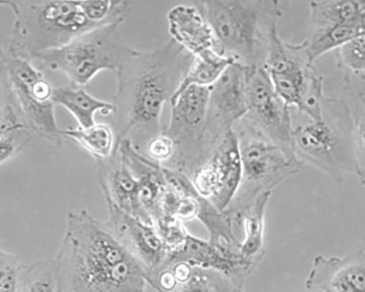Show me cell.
<instances>
[{"label":"cell","mask_w":365,"mask_h":292,"mask_svg":"<svg viewBox=\"0 0 365 292\" xmlns=\"http://www.w3.org/2000/svg\"><path fill=\"white\" fill-rule=\"evenodd\" d=\"M195 57L170 39L159 48L138 51L115 73L112 98L113 125L117 146L129 140L140 153L160 134L162 114Z\"/></svg>","instance_id":"cell-1"},{"label":"cell","mask_w":365,"mask_h":292,"mask_svg":"<svg viewBox=\"0 0 365 292\" xmlns=\"http://www.w3.org/2000/svg\"><path fill=\"white\" fill-rule=\"evenodd\" d=\"M53 259L61 292H145L146 270L86 209L68 214Z\"/></svg>","instance_id":"cell-2"},{"label":"cell","mask_w":365,"mask_h":292,"mask_svg":"<svg viewBox=\"0 0 365 292\" xmlns=\"http://www.w3.org/2000/svg\"><path fill=\"white\" fill-rule=\"evenodd\" d=\"M292 150L339 185L350 174L364 183V121L354 120L346 99L325 96L322 118L294 127Z\"/></svg>","instance_id":"cell-3"},{"label":"cell","mask_w":365,"mask_h":292,"mask_svg":"<svg viewBox=\"0 0 365 292\" xmlns=\"http://www.w3.org/2000/svg\"><path fill=\"white\" fill-rule=\"evenodd\" d=\"M215 38V51L250 68L264 64L269 35L282 17L271 0H210L195 3Z\"/></svg>","instance_id":"cell-4"},{"label":"cell","mask_w":365,"mask_h":292,"mask_svg":"<svg viewBox=\"0 0 365 292\" xmlns=\"http://www.w3.org/2000/svg\"><path fill=\"white\" fill-rule=\"evenodd\" d=\"M6 6L14 16L8 50L30 62L38 54L63 47L102 26L88 19L81 1L7 0Z\"/></svg>","instance_id":"cell-5"},{"label":"cell","mask_w":365,"mask_h":292,"mask_svg":"<svg viewBox=\"0 0 365 292\" xmlns=\"http://www.w3.org/2000/svg\"><path fill=\"white\" fill-rule=\"evenodd\" d=\"M125 19L93 29L67 45L36 55L31 62L41 71L65 75L71 85L83 87L102 71L114 73L138 50L129 46L120 34Z\"/></svg>","instance_id":"cell-6"},{"label":"cell","mask_w":365,"mask_h":292,"mask_svg":"<svg viewBox=\"0 0 365 292\" xmlns=\"http://www.w3.org/2000/svg\"><path fill=\"white\" fill-rule=\"evenodd\" d=\"M241 160V180L225 210L232 219L259 194L297 174L304 165L291 151L274 142L242 120L233 128Z\"/></svg>","instance_id":"cell-7"},{"label":"cell","mask_w":365,"mask_h":292,"mask_svg":"<svg viewBox=\"0 0 365 292\" xmlns=\"http://www.w3.org/2000/svg\"><path fill=\"white\" fill-rule=\"evenodd\" d=\"M0 61L21 124L53 143L62 144L65 138L56 119L53 88L42 71L1 48Z\"/></svg>","instance_id":"cell-8"},{"label":"cell","mask_w":365,"mask_h":292,"mask_svg":"<svg viewBox=\"0 0 365 292\" xmlns=\"http://www.w3.org/2000/svg\"><path fill=\"white\" fill-rule=\"evenodd\" d=\"M210 87L192 85L173 102L168 125L163 132L173 142L175 155L168 169L190 178L208 156L205 130Z\"/></svg>","instance_id":"cell-9"},{"label":"cell","mask_w":365,"mask_h":292,"mask_svg":"<svg viewBox=\"0 0 365 292\" xmlns=\"http://www.w3.org/2000/svg\"><path fill=\"white\" fill-rule=\"evenodd\" d=\"M278 29V24L272 28L262 67L279 96L290 108L298 109L324 83V75L309 61L301 43L284 41Z\"/></svg>","instance_id":"cell-10"},{"label":"cell","mask_w":365,"mask_h":292,"mask_svg":"<svg viewBox=\"0 0 365 292\" xmlns=\"http://www.w3.org/2000/svg\"><path fill=\"white\" fill-rule=\"evenodd\" d=\"M246 98L247 113L243 120L270 140L293 152L294 127L290 107L274 90L262 66L252 68Z\"/></svg>","instance_id":"cell-11"},{"label":"cell","mask_w":365,"mask_h":292,"mask_svg":"<svg viewBox=\"0 0 365 292\" xmlns=\"http://www.w3.org/2000/svg\"><path fill=\"white\" fill-rule=\"evenodd\" d=\"M252 68L234 63L210 86L205 139L208 155L247 113L246 90Z\"/></svg>","instance_id":"cell-12"},{"label":"cell","mask_w":365,"mask_h":292,"mask_svg":"<svg viewBox=\"0 0 365 292\" xmlns=\"http://www.w3.org/2000/svg\"><path fill=\"white\" fill-rule=\"evenodd\" d=\"M241 173L239 141L233 129L217 143L190 179L202 197L224 212L237 191Z\"/></svg>","instance_id":"cell-13"},{"label":"cell","mask_w":365,"mask_h":292,"mask_svg":"<svg viewBox=\"0 0 365 292\" xmlns=\"http://www.w3.org/2000/svg\"><path fill=\"white\" fill-rule=\"evenodd\" d=\"M178 262L215 271L242 287L257 265L243 256L239 251V246L212 243L190 233L181 248L166 255L160 268Z\"/></svg>","instance_id":"cell-14"},{"label":"cell","mask_w":365,"mask_h":292,"mask_svg":"<svg viewBox=\"0 0 365 292\" xmlns=\"http://www.w3.org/2000/svg\"><path fill=\"white\" fill-rule=\"evenodd\" d=\"M108 218L106 225L146 270L147 274L161 267L167 252L152 224L125 213L107 204Z\"/></svg>","instance_id":"cell-15"},{"label":"cell","mask_w":365,"mask_h":292,"mask_svg":"<svg viewBox=\"0 0 365 292\" xmlns=\"http://www.w3.org/2000/svg\"><path fill=\"white\" fill-rule=\"evenodd\" d=\"M364 251L344 256H316L306 279L312 292H365Z\"/></svg>","instance_id":"cell-16"},{"label":"cell","mask_w":365,"mask_h":292,"mask_svg":"<svg viewBox=\"0 0 365 292\" xmlns=\"http://www.w3.org/2000/svg\"><path fill=\"white\" fill-rule=\"evenodd\" d=\"M96 162L106 204L152 224L141 204V181L121 161L118 153L108 160Z\"/></svg>","instance_id":"cell-17"},{"label":"cell","mask_w":365,"mask_h":292,"mask_svg":"<svg viewBox=\"0 0 365 292\" xmlns=\"http://www.w3.org/2000/svg\"><path fill=\"white\" fill-rule=\"evenodd\" d=\"M167 21L170 39L194 57L215 50L214 35L195 4L173 6L168 12Z\"/></svg>","instance_id":"cell-18"},{"label":"cell","mask_w":365,"mask_h":292,"mask_svg":"<svg viewBox=\"0 0 365 292\" xmlns=\"http://www.w3.org/2000/svg\"><path fill=\"white\" fill-rule=\"evenodd\" d=\"M361 36H364V24L309 19L307 38L300 43L314 64L325 53Z\"/></svg>","instance_id":"cell-19"},{"label":"cell","mask_w":365,"mask_h":292,"mask_svg":"<svg viewBox=\"0 0 365 292\" xmlns=\"http://www.w3.org/2000/svg\"><path fill=\"white\" fill-rule=\"evenodd\" d=\"M271 194L269 192L259 194L233 219L235 226L240 225L242 230L240 253L257 264L264 254L265 215Z\"/></svg>","instance_id":"cell-20"},{"label":"cell","mask_w":365,"mask_h":292,"mask_svg":"<svg viewBox=\"0 0 365 292\" xmlns=\"http://www.w3.org/2000/svg\"><path fill=\"white\" fill-rule=\"evenodd\" d=\"M173 284L165 292H245L242 287L215 271L178 262L166 267Z\"/></svg>","instance_id":"cell-21"},{"label":"cell","mask_w":365,"mask_h":292,"mask_svg":"<svg viewBox=\"0 0 365 292\" xmlns=\"http://www.w3.org/2000/svg\"><path fill=\"white\" fill-rule=\"evenodd\" d=\"M52 99L55 105L65 108L71 113L80 128L96 124V113L111 115L114 109L111 102L96 98L82 87L72 85L53 88Z\"/></svg>","instance_id":"cell-22"},{"label":"cell","mask_w":365,"mask_h":292,"mask_svg":"<svg viewBox=\"0 0 365 292\" xmlns=\"http://www.w3.org/2000/svg\"><path fill=\"white\" fill-rule=\"evenodd\" d=\"M63 135L80 145L96 162L108 160L117 153L115 132L109 124L96 123L88 128H68L63 130Z\"/></svg>","instance_id":"cell-23"},{"label":"cell","mask_w":365,"mask_h":292,"mask_svg":"<svg viewBox=\"0 0 365 292\" xmlns=\"http://www.w3.org/2000/svg\"><path fill=\"white\" fill-rule=\"evenodd\" d=\"M234 63L232 58L222 56L214 49L195 57L191 68L180 82L170 104L190 86H211Z\"/></svg>","instance_id":"cell-24"},{"label":"cell","mask_w":365,"mask_h":292,"mask_svg":"<svg viewBox=\"0 0 365 292\" xmlns=\"http://www.w3.org/2000/svg\"><path fill=\"white\" fill-rule=\"evenodd\" d=\"M17 292H61L53 258L25 266Z\"/></svg>","instance_id":"cell-25"},{"label":"cell","mask_w":365,"mask_h":292,"mask_svg":"<svg viewBox=\"0 0 365 292\" xmlns=\"http://www.w3.org/2000/svg\"><path fill=\"white\" fill-rule=\"evenodd\" d=\"M364 36H361L334 50L337 66L345 74L364 78Z\"/></svg>","instance_id":"cell-26"},{"label":"cell","mask_w":365,"mask_h":292,"mask_svg":"<svg viewBox=\"0 0 365 292\" xmlns=\"http://www.w3.org/2000/svg\"><path fill=\"white\" fill-rule=\"evenodd\" d=\"M153 226L167 254L181 248L190 234L184 222L172 217L160 216L153 221Z\"/></svg>","instance_id":"cell-27"},{"label":"cell","mask_w":365,"mask_h":292,"mask_svg":"<svg viewBox=\"0 0 365 292\" xmlns=\"http://www.w3.org/2000/svg\"><path fill=\"white\" fill-rule=\"evenodd\" d=\"M33 132L24 125H19L0 135V165L17 157L32 140Z\"/></svg>","instance_id":"cell-28"},{"label":"cell","mask_w":365,"mask_h":292,"mask_svg":"<svg viewBox=\"0 0 365 292\" xmlns=\"http://www.w3.org/2000/svg\"><path fill=\"white\" fill-rule=\"evenodd\" d=\"M16 254L0 249V292H17L24 268Z\"/></svg>","instance_id":"cell-29"},{"label":"cell","mask_w":365,"mask_h":292,"mask_svg":"<svg viewBox=\"0 0 365 292\" xmlns=\"http://www.w3.org/2000/svg\"><path fill=\"white\" fill-rule=\"evenodd\" d=\"M21 124L0 61V135Z\"/></svg>","instance_id":"cell-30"},{"label":"cell","mask_w":365,"mask_h":292,"mask_svg":"<svg viewBox=\"0 0 365 292\" xmlns=\"http://www.w3.org/2000/svg\"><path fill=\"white\" fill-rule=\"evenodd\" d=\"M5 4H6V0L4 1V0H0V7H4L5 6Z\"/></svg>","instance_id":"cell-31"}]
</instances>
